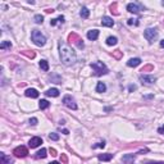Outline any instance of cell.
<instances>
[{"instance_id":"obj_1","label":"cell","mask_w":164,"mask_h":164,"mask_svg":"<svg viewBox=\"0 0 164 164\" xmlns=\"http://www.w3.org/2000/svg\"><path fill=\"white\" fill-rule=\"evenodd\" d=\"M59 53H60V60L65 65H72L77 62V55L73 51L72 47H69L63 41H59Z\"/></svg>"},{"instance_id":"obj_36","label":"cell","mask_w":164,"mask_h":164,"mask_svg":"<svg viewBox=\"0 0 164 164\" xmlns=\"http://www.w3.org/2000/svg\"><path fill=\"white\" fill-rule=\"evenodd\" d=\"M160 46H162V47H164V40H162V41H160Z\"/></svg>"},{"instance_id":"obj_14","label":"cell","mask_w":164,"mask_h":164,"mask_svg":"<svg viewBox=\"0 0 164 164\" xmlns=\"http://www.w3.org/2000/svg\"><path fill=\"white\" fill-rule=\"evenodd\" d=\"M141 64V59L140 58H132L127 62V65L128 67H137V65Z\"/></svg>"},{"instance_id":"obj_37","label":"cell","mask_w":164,"mask_h":164,"mask_svg":"<svg viewBox=\"0 0 164 164\" xmlns=\"http://www.w3.org/2000/svg\"><path fill=\"white\" fill-rule=\"evenodd\" d=\"M49 164H60L59 162H51V163H49Z\"/></svg>"},{"instance_id":"obj_20","label":"cell","mask_w":164,"mask_h":164,"mask_svg":"<svg viewBox=\"0 0 164 164\" xmlns=\"http://www.w3.org/2000/svg\"><path fill=\"white\" fill-rule=\"evenodd\" d=\"M117 43H118V38H117V37H114V36H110V37L106 38V44H108L109 46L115 45Z\"/></svg>"},{"instance_id":"obj_2","label":"cell","mask_w":164,"mask_h":164,"mask_svg":"<svg viewBox=\"0 0 164 164\" xmlns=\"http://www.w3.org/2000/svg\"><path fill=\"white\" fill-rule=\"evenodd\" d=\"M91 68L94 71L95 76H103V74H106L109 72L106 65L103 63V62H95V63L91 64Z\"/></svg>"},{"instance_id":"obj_19","label":"cell","mask_w":164,"mask_h":164,"mask_svg":"<svg viewBox=\"0 0 164 164\" xmlns=\"http://www.w3.org/2000/svg\"><path fill=\"white\" fill-rule=\"evenodd\" d=\"M105 90H106L105 83H104V82H97V85H96V91H97V92H105Z\"/></svg>"},{"instance_id":"obj_15","label":"cell","mask_w":164,"mask_h":164,"mask_svg":"<svg viewBox=\"0 0 164 164\" xmlns=\"http://www.w3.org/2000/svg\"><path fill=\"white\" fill-rule=\"evenodd\" d=\"M99 37V31L97 30H91L87 32V38L89 40H96Z\"/></svg>"},{"instance_id":"obj_7","label":"cell","mask_w":164,"mask_h":164,"mask_svg":"<svg viewBox=\"0 0 164 164\" xmlns=\"http://www.w3.org/2000/svg\"><path fill=\"white\" fill-rule=\"evenodd\" d=\"M140 81L142 83H146V85H151L156 81V78L154 76H150V74H142V76H140Z\"/></svg>"},{"instance_id":"obj_34","label":"cell","mask_w":164,"mask_h":164,"mask_svg":"<svg viewBox=\"0 0 164 164\" xmlns=\"http://www.w3.org/2000/svg\"><path fill=\"white\" fill-rule=\"evenodd\" d=\"M50 153H51V155H56V151L54 149H50Z\"/></svg>"},{"instance_id":"obj_4","label":"cell","mask_w":164,"mask_h":164,"mask_svg":"<svg viewBox=\"0 0 164 164\" xmlns=\"http://www.w3.org/2000/svg\"><path fill=\"white\" fill-rule=\"evenodd\" d=\"M144 36H145V38L149 41V43H153L155 38L158 37V31L155 28H148V30H145Z\"/></svg>"},{"instance_id":"obj_24","label":"cell","mask_w":164,"mask_h":164,"mask_svg":"<svg viewBox=\"0 0 164 164\" xmlns=\"http://www.w3.org/2000/svg\"><path fill=\"white\" fill-rule=\"evenodd\" d=\"M12 47V43L10 41H3L1 44H0V49L5 50V49H10Z\"/></svg>"},{"instance_id":"obj_33","label":"cell","mask_w":164,"mask_h":164,"mask_svg":"<svg viewBox=\"0 0 164 164\" xmlns=\"http://www.w3.org/2000/svg\"><path fill=\"white\" fill-rule=\"evenodd\" d=\"M148 164H164V162H149Z\"/></svg>"},{"instance_id":"obj_23","label":"cell","mask_w":164,"mask_h":164,"mask_svg":"<svg viewBox=\"0 0 164 164\" xmlns=\"http://www.w3.org/2000/svg\"><path fill=\"white\" fill-rule=\"evenodd\" d=\"M50 105V103L47 100H40V103H38V106H40V109H47Z\"/></svg>"},{"instance_id":"obj_26","label":"cell","mask_w":164,"mask_h":164,"mask_svg":"<svg viewBox=\"0 0 164 164\" xmlns=\"http://www.w3.org/2000/svg\"><path fill=\"white\" fill-rule=\"evenodd\" d=\"M49 139L53 140V141H58V140H59V135H58V133H50Z\"/></svg>"},{"instance_id":"obj_17","label":"cell","mask_w":164,"mask_h":164,"mask_svg":"<svg viewBox=\"0 0 164 164\" xmlns=\"http://www.w3.org/2000/svg\"><path fill=\"white\" fill-rule=\"evenodd\" d=\"M45 94L47 95V96H53V97H56L59 96V90L58 89H49Z\"/></svg>"},{"instance_id":"obj_32","label":"cell","mask_w":164,"mask_h":164,"mask_svg":"<svg viewBox=\"0 0 164 164\" xmlns=\"http://www.w3.org/2000/svg\"><path fill=\"white\" fill-rule=\"evenodd\" d=\"M158 132H159V133H163V132H164V126H162V127L158 128Z\"/></svg>"},{"instance_id":"obj_38","label":"cell","mask_w":164,"mask_h":164,"mask_svg":"<svg viewBox=\"0 0 164 164\" xmlns=\"http://www.w3.org/2000/svg\"><path fill=\"white\" fill-rule=\"evenodd\" d=\"M162 5H163V7H164V1H162Z\"/></svg>"},{"instance_id":"obj_10","label":"cell","mask_w":164,"mask_h":164,"mask_svg":"<svg viewBox=\"0 0 164 164\" xmlns=\"http://www.w3.org/2000/svg\"><path fill=\"white\" fill-rule=\"evenodd\" d=\"M101 25L105 26V27H113V26H114V21L110 18V17H103Z\"/></svg>"},{"instance_id":"obj_9","label":"cell","mask_w":164,"mask_h":164,"mask_svg":"<svg viewBox=\"0 0 164 164\" xmlns=\"http://www.w3.org/2000/svg\"><path fill=\"white\" fill-rule=\"evenodd\" d=\"M133 162H135V155L133 154H126L122 158V163L123 164H133Z\"/></svg>"},{"instance_id":"obj_3","label":"cell","mask_w":164,"mask_h":164,"mask_svg":"<svg viewBox=\"0 0 164 164\" xmlns=\"http://www.w3.org/2000/svg\"><path fill=\"white\" fill-rule=\"evenodd\" d=\"M31 37H32V41H34L37 46H44L45 45V43H46V37L44 36L38 30H34V31H32Z\"/></svg>"},{"instance_id":"obj_5","label":"cell","mask_w":164,"mask_h":164,"mask_svg":"<svg viewBox=\"0 0 164 164\" xmlns=\"http://www.w3.org/2000/svg\"><path fill=\"white\" fill-rule=\"evenodd\" d=\"M63 104L67 106V108H69V109H73V110L77 109L76 101H74V99H73L72 96H69V95H67V96L63 97Z\"/></svg>"},{"instance_id":"obj_22","label":"cell","mask_w":164,"mask_h":164,"mask_svg":"<svg viewBox=\"0 0 164 164\" xmlns=\"http://www.w3.org/2000/svg\"><path fill=\"white\" fill-rule=\"evenodd\" d=\"M40 68L43 71H45V72H47V71H49V63L43 59V60H40Z\"/></svg>"},{"instance_id":"obj_6","label":"cell","mask_w":164,"mask_h":164,"mask_svg":"<svg viewBox=\"0 0 164 164\" xmlns=\"http://www.w3.org/2000/svg\"><path fill=\"white\" fill-rule=\"evenodd\" d=\"M13 154L16 155L17 158H25L28 155V150L26 146H18V148H16L13 150Z\"/></svg>"},{"instance_id":"obj_13","label":"cell","mask_w":164,"mask_h":164,"mask_svg":"<svg viewBox=\"0 0 164 164\" xmlns=\"http://www.w3.org/2000/svg\"><path fill=\"white\" fill-rule=\"evenodd\" d=\"M127 10L131 12V13H139L140 7H139V4H136V3H130V4L127 5Z\"/></svg>"},{"instance_id":"obj_31","label":"cell","mask_w":164,"mask_h":164,"mask_svg":"<svg viewBox=\"0 0 164 164\" xmlns=\"http://www.w3.org/2000/svg\"><path fill=\"white\" fill-rule=\"evenodd\" d=\"M56 22H58V19H51V21H50V25H51V26H55Z\"/></svg>"},{"instance_id":"obj_25","label":"cell","mask_w":164,"mask_h":164,"mask_svg":"<svg viewBox=\"0 0 164 164\" xmlns=\"http://www.w3.org/2000/svg\"><path fill=\"white\" fill-rule=\"evenodd\" d=\"M35 22L36 23H43L44 22V17L40 16V14H36V16H35Z\"/></svg>"},{"instance_id":"obj_8","label":"cell","mask_w":164,"mask_h":164,"mask_svg":"<svg viewBox=\"0 0 164 164\" xmlns=\"http://www.w3.org/2000/svg\"><path fill=\"white\" fill-rule=\"evenodd\" d=\"M41 144H43V140H41V137H32L31 140H30V142H28V145H30V148H37V146H40Z\"/></svg>"},{"instance_id":"obj_12","label":"cell","mask_w":164,"mask_h":164,"mask_svg":"<svg viewBox=\"0 0 164 164\" xmlns=\"http://www.w3.org/2000/svg\"><path fill=\"white\" fill-rule=\"evenodd\" d=\"M0 163L1 164H13V159L8 155H5L4 153L0 154Z\"/></svg>"},{"instance_id":"obj_21","label":"cell","mask_w":164,"mask_h":164,"mask_svg":"<svg viewBox=\"0 0 164 164\" xmlns=\"http://www.w3.org/2000/svg\"><path fill=\"white\" fill-rule=\"evenodd\" d=\"M46 149H41V150H38L36 153V158L38 159H44V158H46Z\"/></svg>"},{"instance_id":"obj_30","label":"cell","mask_w":164,"mask_h":164,"mask_svg":"<svg viewBox=\"0 0 164 164\" xmlns=\"http://www.w3.org/2000/svg\"><path fill=\"white\" fill-rule=\"evenodd\" d=\"M128 90H130V91H135L136 90V86L135 85H130V86H128Z\"/></svg>"},{"instance_id":"obj_35","label":"cell","mask_w":164,"mask_h":164,"mask_svg":"<svg viewBox=\"0 0 164 164\" xmlns=\"http://www.w3.org/2000/svg\"><path fill=\"white\" fill-rule=\"evenodd\" d=\"M63 133H64V135H68V133H69V131H68V130H63Z\"/></svg>"},{"instance_id":"obj_28","label":"cell","mask_w":164,"mask_h":164,"mask_svg":"<svg viewBox=\"0 0 164 164\" xmlns=\"http://www.w3.org/2000/svg\"><path fill=\"white\" fill-rule=\"evenodd\" d=\"M104 146H105V142H99V144H96V145H94L92 146V149H96V148H104Z\"/></svg>"},{"instance_id":"obj_11","label":"cell","mask_w":164,"mask_h":164,"mask_svg":"<svg viewBox=\"0 0 164 164\" xmlns=\"http://www.w3.org/2000/svg\"><path fill=\"white\" fill-rule=\"evenodd\" d=\"M26 96L27 97H32V99H36V97H38V91L36 90V89H28V90H26Z\"/></svg>"},{"instance_id":"obj_16","label":"cell","mask_w":164,"mask_h":164,"mask_svg":"<svg viewBox=\"0 0 164 164\" xmlns=\"http://www.w3.org/2000/svg\"><path fill=\"white\" fill-rule=\"evenodd\" d=\"M97 159L101 160V162H109V160L113 159V154H99Z\"/></svg>"},{"instance_id":"obj_27","label":"cell","mask_w":164,"mask_h":164,"mask_svg":"<svg viewBox=\"0 0 164 164\" xmlns=\"http://www.w3.org/2000/svg\"><path fill=\"white\" fill-rule=\"evenodd\" d=\"M128 25H130V26H132V25H135V26H137V25H139V22H137V19H128Z\"/></svg>"},{"instance_id":"obj_29","label":"cell","mask_w":164,"mask_h":164,"mask_svg":"<svg viewBox=\"0 0 164 164\" xmlns=\"http://www.w3.org/2000/svg\"><path fill=\"white\" fill-rule=\"evenodd\" d=\"M30 124L36 126V124H37V118H31V119H30Z\"/></svg>"},{"instance_id":"obj_18","label":"cell","mask_w":164,"mask_h":164,"mask_svg":"<svg viewBox=\"0 0 164 164\" xmlns=\"http://www.w3.org/2000/svg\"><path fill=\"white\" fill-rule=\"evenodd\" d=\"M80 16H81L82 18H89V16H90V10H89L86 7H83L81 9V12H80Z\"/></svg>"}]
</instances>
